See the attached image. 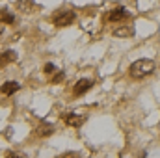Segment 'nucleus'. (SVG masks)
Masks as SVG:
<instances>
[{"mask_svg":"<svg viewBox=\"0 0 160 158\" xmlns=\"http://www.w3.org/2000/svg\"><path fill=\"white\" fill-rule=\"evenodd\" d=\"M6 158H22V156H19L17 153H8V156Z\"/></svg>","mask_w":160,"mask_h":158,"instance_id":"obj_15","label":"nucleus"},{"mask_svg":"<svg viewBox=\"0 0 160 158\" xmlns=\"http://www.w3.org/2000/svg\"><path fill=\"white\" fill-rule=\"evenodd\" d=\"M19 89H21V86L17 82H13V80H9V82H6V84L0 86V93H4V95H13Z\"/></svg>","mask_w":160,"mask_h":158,"instance_id":"obj_7","label":"nucleus"},{"mask_svg":"<svg viewBox=\"0 0 160 158\" xmlns=\"http://www.w3.org/2000/svg\"><path fill=\"white\" fill-rule=\"evenodd\" d=\"M0 22H4V24H15V15L8 7H2L0 9Z\"/></svg>","mask_w":160,"mask_h":158,"instance_id":"obj_8","label":"nucleus"},{"mask_svg":"<svg viewBox=\"0 0 160 158\" xmlns=\"http://www.w3.org/2000/svg\"><path fill=\"white\" fill-rule=\"evenodd\" d=\"M75 19H77V15H75V11H73V9H60V11L52 13V17H50V22H52L54 26H60V28H63V26H69V24H73V22H75Z\"/></svg>","mask_w":160,"mask_h":158,"instance_id":"obj_2","label":"nucleus"},{"mask_svg":"<svg viewBox=\"0 0 160 158\" xmlns=\"http://www.w3.org/2000/svg\"><path fill=\"white\" fill-rule=\"evenodd\" d=\"M114 36H118V37H132L134 36V28H130V26L118 28V30H114Z\"/></svg>","mask_w":160,"mask_h":158,"instance_id":"obj_10","label":"nucleus"},{"mask_svg":"<svg viewBox=\"0 0 160 158\" xmlns=\"http://www.w3.org/2000/svg\"><path fill=\"white\" fill-rule=\"evenodd\" d=\"M91 87H93V80L91 78H80L78 82L75 84V87H73V95H75V97H80V95L88 93Z\"/></svg>","mask_w":160,"mask_h":158,"instance_id":"obj_3","label":"nucleus"},{"mask_svg":"<svg viewBox=\"0 0 160 158\" xmlns=\"http://www.w3.org/2000/svg\"><path fill=\"white\" fill-rule=\"evenodd\" d=\"M84 121H86V116H82V114H75V112H71V114L65 116V123H67L69 126H75V128L82 126Z\"/></svg>","mask_w":160,"mask_h":158,"instance_id":"obj_5","label":"nucleus"},{"mask_svg":"<svg viewBox=\"0 0 160 158\" xmlns=\"http://www.w3.org/2000/svg\"><path fill=\"white\" fill-rule=\"evenodd\" d=\"M58 158H80V156H78V153H63Z\"/></svg>","mask_w":160,"mask_h":158,"instance_id":"obj_14","label":"nucleus"},{"mask_svg":"<svg viewBox=\"0 0 160 158\" xmlns=\"http://www.w3.org/2000/svg\"><path fill=\"white\" fill-rule=\"evenodd\" d=\"M43 71H45V75H54V73H56V65H54V63H47V65L43 67Z\"/></svg>","mask_w":160,"mask_h":158,"instance_id":"obj_12","label":"nucleus"},{"mask_svg":"<svg viewBox=\"0 0 160 158\" xmlns=\"http://www.w3.org/2000/svg\"><path fill=\"white\" fill-rule=\"evenodd\" d=\"M17 60V52L15 50H4L0 52V67H6L9 63H13Z\"/></svg>","mask_w":160,"mask_h":158,"instance_id":"obj_6","label":"nucleus"},{"mask_svg":"<svg viewBox=\"0 0 160 158\" xmlns=\"http://www.w3.org/2000/svg\"><path fill=\"white\" fill-rule=\"evenodd\" d=\"M54 132V126L52 125H48V123H43L38 126V130H36V134L39 136V138H47V136H50Z\"/></svg>","mask_w":160,"mask_h":158,"instance_id":"obj_9","label":"nucleus"},{"mask_svg":"<svg viewBox=\"0 0 160 158\" xmlns=\"http://www.w3.org/2000/svg\"><path fill=\"white\" fill-rule=\"evenodd\" d=\"M63 80V73L60 71V73H56V75H52V80L50 82H54V84H58V82H62Z\"/></svg>","mask_w":160,"mask_h":158,"instance_id":"obj_13","label":"nucleus"},{"mask_svg":"<svg viewBox=\"0 0 160 158\" xmlns=\"http://www.w3.org/2000/svg\"><path fill=\"white\" fill-rule=\"evenodd\" d=\"M155 62L149 60V58H142V60H136L132 65H130V77L132 78H143V77H149L155 73Z\"/></svg>","mask_w":160,"mask_h":158,"instance_id":"obj_1","label":"nucleus"},{"mask_svg":"<svg viewBox=\"0 0 160 158\" xmlns=\"http://www.w3.org/2000/svg\"><path fill=\"white\" fill-rule=\"evenodd\" d=\"M30 6H34L32 0H19V2H17V7H19L21 11H30V9H32Z\"/></svg>","mask_w":160,"mask_h":158,"instance_id":"obj_11","label":"nucleus"},{"mask_svg":"<svg viewBox=\"0 0 160 158\" xmlns=\"http://www.w3.org/2000/svg\"><path fill=\"white\" fill-rule=\"evenodd\" d=\"M125 19H130V13L123 7V6H118L116 9H112L108 13V21L110 22H118V21H125Z\"/></svg>","mask_w":160,"mask_h":158,"instance_id":"obj_4","label":"nucleus"}]
</instances>
